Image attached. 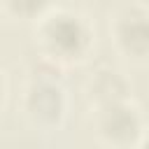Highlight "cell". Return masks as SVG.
<instances>
[{
	"label": "cell",
	"mask_w": 149,
	"mask_h": 149,
	"mask_svg": "<svg viewBox=\"0 0 149 149\" xmlns=\"http://www.w3.org/2000/svg\"><path fill=\"white\" fill-rule=\"evenodd\" d=\"M137 149H149V133H147V135L140 140V147H137Z\"/></svg>",
	"instance_id": "cell-7"
},
{
	"label": "cell",
	"mask_w": 149,
	"mask_h": 149,
	"mask_svg": "<svg viewBox=\"0 0 149 149\" xmlns=\"http://www.w3.org/2000/svg\"><path fill=\"white\" fill-rule=\"evenodd\" d=\"M88 98L95 100V105H107L114 100H126L128 98V81L119 70L112 68H100L93 72L88 79Z\"/></svg>",
	"instance_id": "cell-5"
},
{
	"label": "cell",
	"mask_w": 149,
	"mask_h": 149,
	"mask_svg": "<svg viewBox=\"0 0 149 149\" xmlns=\"http://www.w3.org/2000/svg\"><path fill=\"white\" fill-rule=\"evenodd\" d=\"M26 107L33 116L40 121H54L61 116L65 107V95L63 88L54 79H37L30 84L28 95H26Z\"/></svg>",
	"instance_id": "cell-4"
},
{
	"label": "cell",
	"mask_w": 149,
	"mask_h": 149,
	"mask_svg": "<svg viewBox=\"0 0 149 149\" xmlns=\"http://www.w3.org/2000/svg\"><path fill=\"white\" fill-rule=\"evenodd\" d=\"M40 37L47 51L56 58H77L91 44L88 23L70 9L47 14L40 26Z\"/></svg>",
	"instance_id": "cell-1"
},
{
	"label": "cell",
	"mask_w": 149,
	"mask_h": 149,
	"mask_svg": "<svg viewBox=\"0 0 149 149\" xmlns=\"http://www.w3.org/2000/svg\"><path fill=\"white\" fill-rule=\"evenodd\" d=\"M5 5L19 16H42L49 0H5Z\"/></svg>",
	"instance_id": "cell-6"
},
{
	"label": "cell",
	"mask_w": 149,
	"mask_h": 149,
	"mask_svg": "<svg viewBox=\"0 0 149 149\" xmlns=\"http://www.w3.org/2000/svg\"><path fill=\"white\" fill-rule=\"evenodd\" d=\"M112 33L116 44L130 56L149 54V9L140 5H126L114 14Z\"/></svg>",
	"instance_id": "cell-3"
},
{
	"label": "cell",
	"mask_w": 149,
	"mask_h": 149,
	"mask_svg": "<svg viewBox=\"0 0 149 149\" xmlns=\"http://www.w3.org/2000/svg\"><path fill=\"white\" fill-rule=\"evenodd\" d=\"M95 128L112 144H130L140 137L142 119H140L137 107L133 102H128V98H126V100L98 105L95 107Z\"/></svg>",
	"instance_id": "cell-2"
}]
</instances>
